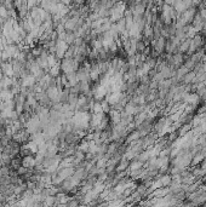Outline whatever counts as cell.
<instances>
[{"label": "cell", "instance_id": "6da1fadb", "mask_svg": "<svg viewBox=\"0 0 206 207\" xmlns=\"http://www.w3.org/2000/svg\"><path fill=\"white\" fill-rule=\"evenodd\" d=\"M22 166L26 167V168H32V167H35L37 166V161H35V158L33 155H27L22 159Z\"/></svg>", "mask_w": 206, "mask_h": 207}]
</instances>
